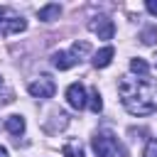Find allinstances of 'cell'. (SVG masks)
I'll return each instance as SVG.
<instances>
[{
    "label": "cell",
    "mask_w": 157,
    "mask_h": 157,
    "mask_svg": "<svg viewBox=\"0 0 157 157\" xmlns=\"http://www.w3.org/2000/svg\"><path fill=\"white\" fill-rule=\"evenodd\" d=\"M52 64H54L59 71H66V69H71V66L76 64V59L71 56V52H54V54H52Z\"/></svg>",
    "instance_id": "7"
},
{
    "label": "cell",
    "mask_w": 157,
    "mask_h": 157,
    "mask_svg": "<svg viewBox=\"0 0 157 157\" xmlns=\"http://www.w3.org/2000/svg\"><path fill=\"white\" fill-rule=\"evenodd\" d=\"M61 152H64V157H83V145L78 140H71L61 147Z\"/></svg>",
    "instance_id": "11"
},
{
    "label": "cell",
    "mask_w": 157,
    "mask_h": 157,
    "mask_svg": "<svg viewBox=\"0 0 157 157\" xmlns=\"http://www.w3.org/2000/svg\"><path fill=\"white\" fill-rule=\"evenodd\" d=\"M86 54H91V44L88 42H74L71 44V56L78 61L81 56H86Z\"/></svg>",
    "instance_id": "12"
},
{
    "label": "cell",
    "mask_w": 157,
    "mask_h": 157,
    "mask_svg": "<svg viewBox=\"0 0 157 157\" xmlns=\"http://www.w3.org/2000/svg\"><path fill=\"white\" fill-rule=\"evenodd\" d=\"M118 93L120 103L132 115H150L157 110V83L145 76H123L118 81Z\"/></svg>",
    "instance_id": "1"
},
{
    "label": "cell",
    "mask_w": 157,
    "mask_h": 157,
    "mask_svg": "<svg viewBox=\"0 0 157 157\" xmlns=\"http://www.w3.org/2000/svg\"><path fill=\"white\" fill-rule=\"evenodd\" d=\"M130 71H132V74H140V76H147L150 64H147L145 59H140V56H137V59H132V61H130Z\"/></svg>",
    "instance_id": "14"
},
{
    "label": "cell",
    "mask_w": 157,
    "mask_h": 157,
    "mask_svg": "<svg viewBox=\"0 0 157 157\" xmlns=\"http://www.w3.org/2000/svg\"><path fill=\"white\" fill-rule=\"evenodd\" d=\"M88 108L93 110V113H101L103 110V101H101V93H98V88H91V96H88Z\"/></svg>",
    "instance_id": "13"
},
{
    "label": "cell",
    "mask_w": 157,
    "mask_h": 157,
    "mask_svg": "<svg viewBox=\"0 0 157 157\" xmlns=\"http://www.w3.org/2000/svg\"><path fill=\"white\" fill-rule=\"evenodd\" d=\"M59 15H61V5H56V2H49V5L39 7V12H37V17H39L42 22H52V20H59Z\"/></svg>",
    "instance_id": "9"
},
{
    "label": "cell",
    "mask_w": 157,
    "mask_h": 157,
    "mask_svg": "<svg viewBox=\"0 0 157 157\" xmlns=\"http://www.w3.org/2000/svg\"><path fill=\"white\" fill-rule=\"evenodd\" d=\"M91 145H93L96 157H115V152L120 147L118 145V137L110 135V132H96L93 140H91Z\"/></svg>",
    "instance_id": "2"
},
{
    "label": "cell",
    "mask_w": 157,
    "mask_h": 157,
    "mask_svg": "<svg viewBox=\"0 0 157 157\" xmlns=\"http://www.w3.org/2000/svg\"><path fill=\"white\" fill-rule=\"evenodd\" d=\"M5 128H7L10 135H22V132H25V118H22V115H7Z\"/></svg>",
    "instance_id": "10"
},
{
    "label": "cell",
    "mask_w": 157,
    "mask_h": 157,
    "mask_svg": "<svg viewBox=\"0 0 157 157\" xmlns=\"http://www.w3.org/2000/svg\"><path fill=\"white\" fill-rule=\"evenodd\" d=\"M2 15H5V7H0V22H2Z\"/></svg>",
    "instance_id": "19"
},
{
    "label": "cell",
    "mask_w": 157,
    "mask_h": 157,
    "mask_svg": "<svg viewBox=\"0 0 157 157\" xmlns=\"http://www.w3.org/2000/svg\"><path fill=\"white\" fill-rule=\"evenodd\" d=\"M0 157H7V150H5L2 145H0Z\"/></svg>",
    "instance_id": "18"
},
{
    "label": "cell",
    "mask_w": 157,
    "mask_h": 157,
    "mask_svg": "<svg viewBox=\"0 0 157 157\" xmlns=\"http://www.w3.org/2000/svg\"><path fill=\"white\" fill-rule=\"evenodd\" d=\"M88 27H91V32H96L101 39H113V34H115V25H113V20H108V17H96Z\"/></svg>",
    "instance_id": "5"
},
{
    "label": "cell",
    "mask_w": 157,
    "mask_h": 157,
    "mask_svg": "<svg viewBox=\"0 0 157 157\" xmlns=\"http://www.w3.org/2000/svg\"><path fill=\"white\" fill-rule=\"evenodd\" d=\"M142 157H157V140H150V142H147Z\"/></svg>",
    "instance_id": "16"
},
{
    "label": "cell",
    "mask_w": 157,
    "mask_h": 157,
    "mask_svg": "<svg viewBox=\"0 0 157 157\" xmlns=\"http://www.w3.org/2000/svg\"><path fill=\"white\" fill-rule=\"evenodd\" d=\"M27 91L34 96V98H52L54 91H56V83L49 78V76H39L37 81H32L27 86Z\"/></svg>",
    "instance_id": "3"
},
{
    "label": "cell",
    "mask_w": 157,
    "mask_h": 157,
    "mask_svg": "<svg viewBox=\"0 0 157 157\" xmlns=\"http://www.w3.org/2000/svg\"><path fill=\"white\" fill-rule=\"evenodd\" d=\"M66 101H69V105H71V108H76V110L86 108V101H88L86 88H83L78 81H76V83H71V86L66 88Z\"/></svg>",
    "instance_id": "4"
},
{
    "label": "cell",
    "mask_w": 157,
    "mask_h": 157,
    "mask_svg": "<svg viewBox=\"0 0 157 157\" xmlns=\"http://www.w3.org/2000/svg\"><path fill=\"white\" fill-rule=\"evenodd\" d=\"M145 7H147V12L157 15V0H147V2H145Z\"/></svg>",
    "instance_id": "17"
},
{
    "label": "cell",
    "mask_w": 157,
    "mask_h": 157,
    "mask_svg": "<svg viewBox=\"0 0 157 157\" xmlns=\"http://www.w3.org/2000/svg\"><path fill=\"white\" fill-rule=\"evenodd\" d=\"M140 39H142V44H155V39H157V27H155V25L145 27L142 34H140Z\"/></svg>",
    "instance_id": "15"
},
{
    "label": "cell",
    "mask_w": 157,
    "mask_h": 157,
    "mask_svg": "<svg viewBox=\"0 0 157 157\" xmlns=\"http://www.w3.org/2000/svg\"><path fill=\"white\" fill-rule=\"evenodd\" d=\"M113 54H115V49H113L110 44H108V47H103L101 52H96V54H93V66H96V69H105V66L113 61Z\"/></svg>",
    "instance_id": "8"
},
{
    "label": "cell",
    "mask_w": 157,
    "mask_h": 157,
    "mask_svg": "<svg viewBox=\"0 0 157 157\" xmlns=\"http://www.w3.org/2000/svg\"><path fill=\"white\" fill-rule=\"evenodd\" d=\"M27 29V22L22 17H10V20H2L0 22V34L7 37V34H15V32H22Z\"/></svg>",
    "instance_id": "6"
}]
</instances>
